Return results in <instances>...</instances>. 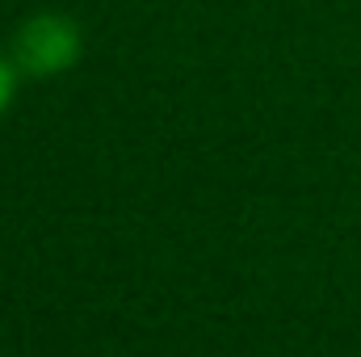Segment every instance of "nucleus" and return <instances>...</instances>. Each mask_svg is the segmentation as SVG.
<instances>
[{
    "label": "nucleus",
    "mask_w": 361,
    "mask_h": 357,
    "mask_svg": "<svg viewBox=\"0 0 361 357\" xmlns=\"http://www.w3.org/2000/svg\"><path fill=\"white\" fill-rule=\"evenodd\" d=\"M8 59L21 76H59L80 59V30L63 13H38L13 34Z\"/></svg>",
    "instance_id": "nucleus-1"
},
{
    "label": "nucleus",
    "mask_w": 361,
    "mask_h": 357,
    "mask_svg": "<svg viewBox=\"0 0 361 357\" xmlns=\"http://www.w3.org/2000/svg\"><path fill=\"white\" fill-rule=\"evenodd\" d=\"M13 89H17V68H13V59H0V114L8 109Z\"/></svg>",
    "instance_id": "nucleus-2"
}]
</instances>
